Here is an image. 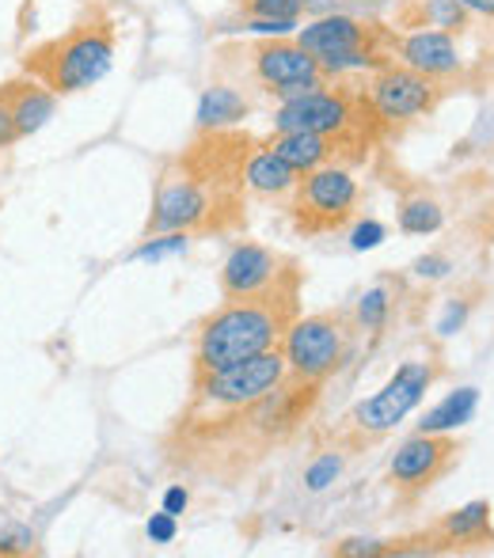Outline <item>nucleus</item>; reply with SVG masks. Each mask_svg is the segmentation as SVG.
I'll list each match as a JSON object with an SVG mask.
<instances>
[{
  "instance_id": "1",
  "label": "nucleus",
  "mask_w": 494,
  "mask_h": 558,
  "mask_svg": "<svg viewBox=\"0 0 494 558\" xmlns=\"http://www.w3.org/2000/svg\"><path fill=\"white\" fill-rule=\"evenodd\" d=\"M255 141L240 130H202L156 179L145 235L229 232L244 221V168Z\"/></svg>"
},
{
  "instance_id": "2",
  "label": "nucleus",
  "mask_w": 494,
  "mask_h": 558,
  "mask_svg": "<svg viewBox=\"0 0 494 558\" xmlns=\"http://www.w3.org/2000/svg\"><path fill=\"white\" fill-rule=\"evenodd\" d=\"M301 266L289 263L274 286L251 296H232L194 335V376L217 373L237 361L281 350V338L301 316Z\"/></svg>"
},
{
  "instance_id": "3",
  "label": "nucleus",
  "mask_w": 494,
  "mask_h": 558,
  "mask_svg": "<svg viewBox=\"0 0 494 558\" xmlns=\"http://www.w3.org/2000/svg\"><path fill=\"white\" fill-rule=\"evenodd\" d=\"M270 122L281 133H324V137H332L347 156V168L365 163L370 148L388 133L362 84H350L342 76L324 88L286 99V104H274Z\"/></svg>"
},
{
  "instance_id": "4",
  "label": "nucleus",
  "mask_w": 494,
  "mask_h": 558,
  "mask_svg": "<svg viewBox=\"0 0 494 558\" xmlns=\"http://www.w3.org/2000/svg\"><path fill=\"white\" fill-rule=\"evenodd\" d=\"M115 50H119V31L107 12H92L76 20L65 35L46 38V43L23 50L20 69L23 76L46 84L53 96H76L104 81L115 69Z\"/></svg>"
},
{
  "instance_id": "5",
  "label": "nucleus",
  "mask_w": 494,
  "mask_h": 558,
  "mask_svg": "<svg viewBox=\"0 0 494 558\" xmlns=\"http://www.w3.org/2000/svg\"><path fill=\"white\" fill-rule=\"evenodd\" d=\"M217 73L229 76V84H237L244 96H263L270 104H286V99L339 81V76H327L324 65L293 35L221 46Z\"/></svg>"
},
{
  "instance_id": "6",
  "label": "nucleus",
  "mask_w": 494,
  "mask_h": 558,
  "mask_svg": "<svg viewBox=\"0 0 494 558\" xmlns=\"http://www.w3.org/2000/svg\"><path fill=\"white\" fill-rule=\"evenodd\" d=\"M297 43L324 65L327 76L373 73V69L396 61V27H384L376 20H358L347 12L312 15L304 27H297Z\"/></svg>"
},
{
  "instance_id": "7",
  "label": "nucleus",
  "mask_w": 494,
  "mask_h": 558,
  "mask_svg": "<svg viewBox=\"0 0 494 558\" xmlns=\"http://www.w3.org/2000/svg\"><path fill=\"white\" fill-rule=\"evenodd\" d=\"M434 380H437L434 361H403L376 396L350 407V414L339 426V437H347L354 448L381 441V437L391 434L407 414L419 411V403L426 399V391L434 388Z\"/></svg>"
},
{
  "instance_id": "8",
  "label": "nucleus",
  "mask_w": 494,
  "mask_h": 558,
  "mask_svg": "<svg viewBox=\"0 0 494 558\" xmlns=\"http://www.w3.org/2000/svg\"><path fill=\"white\" fill-rule=\"evenodd\" d=\"M354 316L342 308H327L316 316H297L281 338V357H286L289 376L297 380L324 384L347 365L350 345H354Z\"/></svg>"
},
{
  "instance_id": "9",
  "label": "nucleus",
  "mask_w": 494,
  "mask_h": 558,
  "mask_svg": "<svg viewBox=\"0 0 494 558\" xmlns=\"http://www.w3.org/2000/svg\"><path fill=\"white\" fill-rule=\"evenodd\" d=\"M358 202H362V186L350 175V168L327 163L301 175V183L289 194V217L301 235H332L354 221Z\"/></svg>"
},
{
  "instance_id": "10",
  "label": "nucleus",
  "mask_w": 494,
  "mask_h": 558,
  "mask_svg": "<svg viewBox=\"0 0 494 558\" xmlns=\"http://www.w3.org/2000/svg\"><path fill=\"white\" fill-rule=\"evenodd\" d=\"M286 376L289 368L281 350L237 361V365L217 368V373L194 376L191 407L186 411H237V407H251L263 396H270Z\"/></svg>"
},
{
  "instance_id": "11",
  "label": "nucleus",
  "mask_w": 494,
  "mask_h": 558,
  "mask_svg": "<svg viewBox=\"0 0 494 558\" xmlns=\"http://www.w3.org/2000/svg\"><path fill=\"white\" fill-rule=\"evenodd\" d=\"M365 96H370L384 130H399V125L434 114L437 107H442V99L449 96V88L430 81V76L414 73V69H407L403 61H388V65L370 73Z\"/></svg>"
},
{
  "instance_id": "12",
  "label": "nucleus",
  "mask_w": 494,
  "mask_h": 558,
  "mask_svg": "<svg viewBox=\"0 0 494 558\" xmlns=\"http://www.w3.org/2000/svg\"><path fill=\"white\" fill-rule=\"evenodd\" d=\"M460 441L449 434H414L391 452L388 486L399 506H414L422 494H430L453 468L460 463Z\"/></svg>"
},
{
  "instance_id": "13",
  "label": "nucleus",
  "mask_w": 494,
  "mask_h": 558,
  "mask_svg": "<svg viewBox=\"0 0 494 558\" xmlns=\"http://www.w3.org/2000/svg\"><path fill=\"white\" fill-rule=\"evenodd\" d=\"M396 61H403L407 69L430 76V81L445 84L449 92L453 84L465 81V58L457 50V35H445V31H399Z\"/></svg>"
},
{
  "instance_id": "14",
  "label": "nucleus",
  "mask_w": 494,
  "mask_h": 558,
  "mask_svg": "<svg viewBox=\"0 0 494 558\" xmlns=\"http://www.w3.org/2000/svg\"><path fill=\"white\" fill-rule=\"evenodd\" d=\"M414 555L422 551H480L494 547V521H491V501H468L457 513L442 517L430 532L414 536Z\"/></svg>"
},
{
  "instance_id": "15",
  "label": "nucleus",
  "mask_w": 494,
  "mask_h": 558,
  "mask_svg": "<svg viewBox=\"0 0 494 558\" xmlns=\"http://www.w3.org/2000/svg\"><path fill=\"white\" fill-rule=\"evenodd\" d=\"M289 263H293V258L278 255V251L263 247V243H237V247L229 251V258L221 263V278H217L221 296L232 301V296L263 293L266 286H274V281L286 274Z\"/></svg>"
},
{
  "instance_id": "16",
  "label": "nucleus",
  "mask_w": 494,
  "mask_h": 558,
  "mask_svg": "<svg viewBox=\"0 0 494 558\" xmlns=\"http://www.w3.org/2000/svg\"><path fill=\"white\" fill-rule=\"evenodd\" d=\"M270 153H278L281 160L289 163V168H297L304 175V171H316V168H327V163H339V168H347V156H342V148L335 145L332 137H324V133H281L274 130V137L263 141Z\"/></svg>"
},
{
  "instance_id": "17",
  "label": "nucleus",
  "mask_w": 494,
  "mask_h": 558,
  "mask_svg": "<svg viewBox=\"0 0 494 558\" xmlns=\"http://www.w3.org/2000/svg\"><path fill=\"white\" fill-rule=\"evenodd\" d=\"M472 12L460 0H396V31H445V35H465Z\"/></svg>"
},
{
  "instance_id": "18",
  "label": "nucleus",
  "mask_w": 494,
  "mask_h": 558,
  "mask_svg": "<svg viewBox=\"0 0 494 558\" xmlns=\"http://www.w3.org/2000/svg\"><path fill=\"white\" fill-rule=\"evenodd\" d=\"M8 104H12V118L15 130H20V141L38 133L53 114H58V96H53L46 84L31 81V76H15V81L4 84Z\"/></svg>"
},
{
  "instance_id": "19",
  "label": "nucleus",
  "mask_w": 494,
  "mask_h": 558,
  "mask_svg": "<svg viewBox=\"0 0 494 558\" xmlns=\"http://www.w3.org/2000/svg\"><path fill=\"white\" fill-rule=\"evenodd\" d=\"M297 183H301V171L289 168L278 153H270L266 145L251 148L248 168H244L248 194H255V198H286V194H293Z\"/></svg>"
},
{
  "instance_id": "20",
  "label": "nucleus",
  "mask_w": 494,
  "mask_h": 558,
  "mask_svg": "<svg viewBox=\"0 0 494 558\" xmlns=\"http://www.w3.org/2000/svg\"><path fill=\"white\" fill-rule=\"evenodd\" d=\"M255 111V99L244 96L237 84H209L198 99V130H237L240 122H248V114Z\"/></svg>"
},
{
  "instance_id": "21",
  "label": "nucleus",
  "mask_w": 494,
  "mask_h": 558,
  "mask_svg": "<svg viewBox=\"0 0 494 558\" xmlns=\"http://www.w3.org/2000/svg\"><path fill=\"white\" fill-rule=\"evenodd\" d=\"M480 407V388H457L442 399L437 407H430L419 422V434H453V429L468 426L475 418Z\"/></svg>"
},
{
  "instance_id": "22",
  "label": "nucleus",
  "mask_w": 494,
  "mask_h": 558,
  "mask_svg": "<svg viewBox=\"0 0 494 558\" xmlns=\"http://www.w3.org/2000/svg\"><path fill=\"white\" fill-rule=\"evenodd\" d=\"M445 225V209L434 198L419 194V198H407L399 206V232L403 235H434Z\"/></svg>"
},
{
  "instance_id": "23",
  "label": "nucleus",
  "mask_w": 494,
  "mask_h": 558,
  "mask_svg": "<svg viewBox=\"0 0 494 558\" xmlns=\"http://www.w3.org/2000/svg\"><path fill=\"white\" fill-rule=\"evenodd\" d=\"M354 327L358 335H381L388 327V316H391V289L388 286H373L362 293V301L354 304Z\"/></svg>"
},
{
  "instance_id": "24",
  "label": "nucleus",
  "mask_w": 494,
  "mask_h": 558,
  "mask_svg": "<svg viewBox=\"0 0 494 558\" xmlns=\"http://www.w3.org/2000/svg\"><path fill=\"white\" fill-rule=\"evenodd\" d=\"M191 247V232H156V235H145L137 251H133V263H164V258H176V255H186Z\"/></svg>"
},
{
  "instance_id": "25",
  "label": "nucleus",
  "mask_w": 494,
  "mask_h": 558,
  "mask_svg": "<svg viewBox=\"0 0 494 558\" xmlns=\"http://www.w3.org/2000/svg\"><path fill=\"white\" fill-rule=\"evenodd\" d=\"M339 475H342V452H320L316 460L304 468V486H309L312 494H320V490H327Z\"/></svg>"
},
{
  "instance_id": "26",
  "label": "nucleus",
  "mask_w": 494,
  "mask_h": 558,
  "mask_svg": "<svg viewBox=\"0 0 494 558\" xmlns=\"http://www.w3.org/2000/svg\"><path fill=\"white\" fill-rule=\"evenodd\" d=\"M240 15H258V20H301L304 0H240Z\"/></svg>"
},
{
  "instance_id": "27",
  "label": "nucleus",
  "mask_w": 494,
  "mask_h": 558,
  "mask_svg": "<svg viewBox=\"0 0 494 558\" xmlns=\"http://www.w3.org/2000/svg\"><path fill=\"white\" fill-rule=\"evenodd\" d=\"M339 558H376V555H391V539H342V544H335V551Z\"/></svg>"
},
{
  "instance_id": "28",
  "label": "nucleus",
  "mask_w": 494,
  "mask_h": 558,
  "mask_svg": "<svg viewBox=\"0 0 494 558\" xmlns=\"http://www.w3.org/2000/svg\"><path fill=\"white\" fill-rule=\"evenodd\" d=\"M145 532H148V539H153L156 547H168V544H176V536H179V517H171L168 509H160V513H153V517H148Z\"/></svg>"
},
{
  "instance_id": "29",
  "label": "nucleus",
  "mask_w": 494,
  "mask_h": 558,
  "mask_svg": "<svg viewBox=\"0 0 494 558\" xmlns=\"http://www.w3.org/2000/svg\"><path fill=\"white\" fill-rule=\"evenodd\" d=\"M31 551H38V539H35V532L31 529H4L0 532V555H31Z\"/></svg>"
},
{
  "instance_id": "30",
  "label": "nucleus",
  "mask_w": 494,
  "mask_h": 558,
  "mask_svg": "<svg viewBox=\"0 0 494 558\" xmlns=\"http://www.w3.org/2000/svg\"><path fill=\"white\" fill-rule=\"evenodd\" d=\"M384 235H388V228L370 217V221L354 225V232H350V247H354V251H373V247H381V243H384Z\"/></svg>"
},
{
  "instance_id": "31",
  "label": "nucleus",
  "mask_w": 494,
  "mask_h": 558,
  "mask_svg": "<svg viewBox=\"0 0 494 558\" xmlns=\"http://www.w3.org/2000/svg\"><path fill=\"white\" fill-rule=\"evenodd\" d=\"M15 141H20V130H15L12 104H8V92H4V84H0V153H8Z\"/></svg>"
},
{
  "instance_id": "32",
  "label": "nucleus",
  "mask_w": 494,
  "mask_h": 558,
  "mask_svg": "<svg viewBox=\"0 0 494 558\" xmlns=\"http://www.w3.org/2000/svg\"><path fill=\"white\" fill-rule=\"evenodd\" d=\"M411 270L419 274V278H426V281H437V278H445V274L453 270V263L445 255H422V258H414V263H411Z\"/></svg>"
},
{
  "instance_id": "33",
  "label": "nucleus",
  "mask_w": 494,
  "mask_h": 558,
  "mask_svg": "<svg viewBox=\"0 0 494 558\" xmlns=\"http://www.w3.org/2000/svg\"><path fill=\"white\" fill-rule=\"evenodd\" d=\"M186 506H191V490H186L183 483H171L168 490H164V506L160 509H168L171 517H179V513H186Z\"/></svg>"
},
{
  "instance_id": "34",
  "label": "nucleus",
  "mask_w": 494,
  "mask_h": 558,
  "mask_svg": "<svg viewBox=\"0 0 494 558\" xmlns=\"http://www.w3.org/2000/svg\"><path fill=\"white\" fill-rule=\"evenodd\" d=\"M468 308H472V304H449V308H445V319L442 324H437V335H453V331H460V327H465V316H468Z\"/></svg>"
},
{
  "instance_id": "35",
  "label": "nucleus",
  "mask_w": 494,
  "mask_h": 558,
  "mask_svg": "<svg viewBox=\"0 0 494 558\" xmlns=\"http://www.w3.org/2000/svg\"><path fill=\"white\" fill-rule=\"evenodd\" d=\"M347 4H354V0H304V15H332Z\"/></svg>"
},
{
  "instance_id": "36",
  "label": "nucleus",
  "mask_w": 494,
  "mask_h": 558,
  "mask_svg": "<svg viewBox=\"0 0 494 558\" xmlns=\"http://www.w3.org/2000/svg\"><path fill=\"white\" fill-rule=\"evenodd\" d=\"M472 15H483V20H494V0H460Z\"/></svg>"
}]
</instances>
